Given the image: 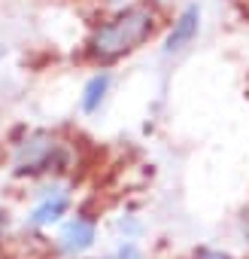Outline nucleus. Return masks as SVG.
I'll list each match as a JSON object with an SVG mask.
<instances>
[{
	"instance_id": "ddd939ff",
	"label": "nucleus",
	"mask_w": 249,
	"mask_h": 259,
	"mask_svg": "<svg viewBox=\"0 0 249 259\" xmlns=\"http://www.w3.org/2000/svg\"><path fill=\"white\" fill-rule=\"evenodd\" d=\"M4 244H7V241H0V250H4Z\"/></svg>"
},
{
	"instance_id": "1a4fd4ad",
	"label": "nucleus",
	"mask_w": 249,
	"mask_h": 259,
	"mask_svg": "<svg viewBox=\"0 0 249 259\" xmlns=\"http://www.w3.org/2000/svg\"><path fill=\"white\" fill-rule=\"evenodd\" d=\"M192 259H234L225 247H216V244H198L192 250Z\"/></svg>"
},
{
	"instance_id": "0eeeda50",
	"label": "nucleus",
	"mask_w": 249,
	"mask_h": 259,
	"mask_svg": "<svg viewBox=\"0 0 249 259\" xmlns=\"http://www.w3.org/2000/svg\"><path fill=\"white\" fill-rule=\"evenodd\" d=\"M112 232H115V241H140L146 232V223L137 210H121L112 217Z\"/></svg>"
},
{
	"instance_id": "20e7f679",
	"label": "nucleus",
	"mask_w": 249,
	"mask_h": 259,
	"mask_svg": "<svg viewBox=\"0 0 249 259\" xmlns=\"http://www.w3.org/2000/svg\"><path fill=\"white\" fill-rule=\"evenodd\" d=\"M100 241V217L91 207H76L49 241V253L55 259H85L94 253Z\"/></svg>"
},
{
	"instance_id": "7ed1b4c3",
	"label": "nucleus",
	"mask_w": 249,
	"mask_h": 259,
	"mask_svg": "<svg viewBox=\"0 0 249 259\" xmlns=\"http://www.w3.org/2000/svg\"><path fill=\"white\" fill-rule=\"evenodd\" d=\"M76 210V189L67 180H43V186L34 192L25 217H22V229L28 238L46 241V235H52L70 213Z\"/></svg>"
},
{
	"instance_id": "f8f14e48",
	"label": "nucleus",
	"mask_w": 249,
	"mask_h": 259,
	"mask_svg": "<svg viewBox=\"0 0 249 259\" xmlns=\"http://www.w3.org/2000/svg\"><path fill=\"white\" fill-rule=\"evenodd\" d=\"M4 55H7V46H0V58H4Z\"/></svg>"
},
{
	"instance_id": "4468645a",
	"label": "nucleus",
	"mask_w": 249,
	"mask_h": 259,
	"mask_svg": "<svg viewBox=\"0 0 249 259\" xmlns=\"http://www.w3.org/2000/svg\"><path fill=\"white\" fill-rule=\"evenodd\" d=\"M143 259H152V256H143Z\"/></svg>"
},
{
	"instance_id": "9d476101",
	"label": "nucleus",
	"mask_w": 249,
	"mask_h": 259,
	"mask_svg": "<svg viewBox=\"0 0 249 259\" xmlns=\"http://www.w3.org/2000/svg\"><path fill=\"white\" fill-rule=\"evenodd\" d=\"M13 226H16V217H13V210H10L7 204H0V241H7V238H10Z\"/></svg>"
},
{
	"instance_id": "f03ea898",
	"label": "nucleus",
	"mask_w": 249,
	"mask_h": 259,
	"mask_svg": "<svg viewBox=\"0 0 249 259\" xmlns=\"http://www.w3.org/2000/svg\"><path fill=\"white\" fill-rule=\"evenodd\" d=\"M70 168H73V150L55 132L34 128L13 144L16 180H61Z\"/></svg>"
},
{
	"instance_id": "6e6552de",
	"label": "nucleus",
	"mask_w": 249,
	"mask_h": 259,
	"mask_svg": "<svg viewBox=\"0 0 249 259\" xmlns=\"http://www.w3.org/2000/svg\"><path fill=\"white\" fill-rule=\"evenodd\" d=\"M112 259H143V244L140 241H115V247L109 250Z\"/></svg>"
},
{
	"instance_id": "39448f33",
	"label": "nucleus",
	"mask_w": 249,
	"mask_h": 259,
	"mask_svg": "<svg viewBox=\"0 0 249 259\" xmlns=\"http://www.w3.org/2000/svg\"><path fill=\"white\" fill-rule=\"evenodd\" d=\"M198 31H201V10L198 7H189V10H182V16L173 22V28H170V34H167V40H164V55L170 58V55H179V52H185L192 43H195V37H198Z\"/></svg>"
},
{
	"instance_id": "423d86ee",
	"label": "nucleus",
	"mask_w": 249,
	"mask_h": 259,
	"mask_svg": "<svg viewBox=\"0 0 249 259\" xmlns=\"http://www.w3.org/2000/svg\"><path fill=\"white\" fill-rule=\"evenodd\" d=\"M109 89H112V73H109V70H100V73L88 76V82L82 85V95H79V110H82L85 116L100 113V107H103L106 98H109Z\"/></svg>"
},
{
	"instance_id": "f257e3e1",
	"label": "nucleus",
	"mask_w": 249,
	"mask_h": 259,
	"mask_svg": "<svg viewBox=\"0 0 249 259\" xmlns=\"http://www.w3.org/2000/svg\"><path fill=\"white\" fill-rule=\"evenodd\" d=\"M155 31V13L143 4L121 10L115 19L103 22L94 28V34L88 37L85 55L97 64H112L125 55H131L134 49H140Z\"/></svg>"
},
{
	"instance_id": "9b49d317",
	"label": "nucleus",
	"mask_w": 249,
	"mask_h": 259,
	"mask_svg": "<svg viewBox=\"0 0 249 259\" xmlns=\"http://www.w3.org/2000/svg\"><path fill=\"white\" fill-rule=\"evenodd\" d=\"M85 259H112V256L106 253V256H85Z\"/></svg>"
}]
</instances>
